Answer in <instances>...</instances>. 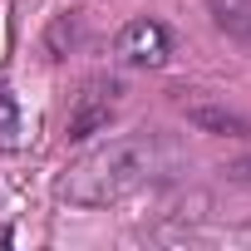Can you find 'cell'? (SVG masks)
Masks as SVG:
<instances>
[{
  "instance_id": "9",
  "label": "cell",
  "mask_w": 251,
  "mask_h": 251,
  "mask_svg": "<svg viewBox=\"0 0 251 251\" xmlns=\"http://www.w3.org/2000/svg\"><path fill=\"white\" fill-rule=\"evenodd\" d=\"M236 241H251V226H241V231H236Z\"/></svg>"
},
{
  "instance_id": "8",
  "label": "cell",
  "mask_w": 251,
  "mask_h": 251,
  "mask_svg": "<svg viewBox=\"0 0 251 251\" xmlns=\"http://www.w3.org/2000/svg\"><path fill=\"white\" fill-rule=\"evenodd\" d=\"M226 182H236V187H246V192H251V158H236V163L226 168Z\"/></svg>"
},
{
  "instance_id": "3",
  "label": "cell",
  "mask_w": 251,
  "mask_h": 251,
  "mask_svg": "<svg viewBox=\"0 0 251 251\" xmlns=\"http://www.w3.org/2000/svg\"><path fill=\"white\" fill-rule=\"evenodd\" d=\"M113 54L128 64V69H163L168 64V54H173V35H168V25L163 20H128L118 30V40H113Z\"/></svg>"
},
{
  "instance_id": "7",
  "label": "cell",
  "mask_w": 251,
  "mask_h": 251,
  "mask_svg": "<svg viewBox=\"0 0 251 251\" xmlns=\"http://www.w3.org/2000/svg\"><path fill=\"white\" fill-rule=\"evenodd\" d=\"M64 40L74 45V20H69V15H59V20L50 25V54H64Z\"/></svg>"
},
{
  "instance_id": "5",
  "label": "cell",
  "mask_w": 251,
  "mask_h": 251,
  "mask_svg": "<svg viewBox=\"0 0 251 251\" xmlns=\"http://www.w3.org/2000/svg\"><path fill=\"white\" fill-rule=\"evenodd\" d=\"M207 15L226 40L251 50V0H207Z\"/></svg>"
},
{
  "instance_id": "1",
  "label": "cell",
  "mask_w": 251,
  "mask_h": 251,
  "mask_svg": "<svg viewBox=\"0 0 251 251\" xmlns=\"http://www.w3.org/2000/svg\"><path fill=\"white\" fill-rule=\"evenodd\" d=\"M182 163L177 143L163 138V133H128V138H113L94 153H84L64 177H59V197L69 207H108V202H123L128 192L168 177L173 168Z\"/></svg>"
},
{
  "instance_id": "4",
  "label": "cell",
  "mask_w": 251,
  "mask_h": 251,
  "mask_svg": "<svg viewBox=\"0 0 251 251\" xmlns=\"http://www.w3.org/2000/svg\"><path fill=\"white\" fill-rule=\"evenodd\" d=\"M187 123H192L197 133H212V138H251V118L236 113V108H222L212 99L187 103Z\"/></svg>"
},
{
  "instance_id": "2",
  "label": "cell",
  "mask_w": 251,
  "mask_h": 251,
  "mask_svg": "<svg viewBox=\"0 0 251 251\" xmlns=\"http://www.w3.org/2000/svg\"><path fill=\"white\" fill-rule=\"evenodd\" d=\"M118 94H123L118 79H89V84L74 94V108H69V118H64V133H69L74 143L103 133L108 118H113V108H118Z\"/></svg>"
},
{
  "instance_id": "6",
  "label": "cell",
  "mask_w": 251,
  "mask_h": 251,
  "mask_svg": "<svg viewBox=\"0 0 251 251\" xmlns=\"http://www.w3.org/2000/svg\"><path fill=\"white\" fill-rule=\"evenodd\" d=\"M20 148V103L10 89H0V153Z\"/></svg>"
}]
</instances>
